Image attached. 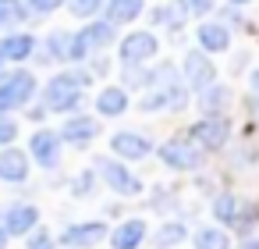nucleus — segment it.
Wrapping results in <instances>:
<instances>
[{
  "label": "nucleus",
  "mask_w": 259,
  "mask_h": 249,
  "mask_svg": "<svg viewBox=\"0 0 259 249\" xmlns=\"http://www.w3.org/2000/svg\"><path fill=\"white\" fill-rule=\"evenodd\" d=\"M29 4H32V11H36V15H47V11H54V8H61V4H64V0H29Z\"/></svg>",
  "instance_id": "nucleus-29"
},
{
  "label": "nucleus",
  "mask_w": 259,
  "mask_h": 249,
  "mask_svg": "<svg viewBox=\"0 0 259 249\" xmlns=\"http://www.w3.org/2000/svg\"><path fill=\"white\" fill-rule=\"evenodd\" d=\"M82 82H85V75H57L47 86V107L50 111H75L82 100Z\"/></svg>",
  "instance_id": "nucleus-1"
},
{
  "label": "nucleus",
  "mask_w": 259,
  "mask_h": 249,
  "mask_svg": "<svg viewBox=\"0 0 259 249\" xmlns=\"http://www.w3.org/2000/svg\"><path fill=\"white\" fill-rule=\"evenodd\" d=\"M142 238H146V224L142 221H124L114 231V249H139Z\"/></svg>",
  "instance_id": "nucleus-14"
},
{
  "label": "nucleus",
  "mask_w": 259,
  "mask_h": 249,
  "mask_svg": "<svg viewBox=\"0 0 259 249\" xmlns=\"http://www.w3.org/2000/svg\"><path fill=\"white\" fill-rule=\"evenodd\" d=\"M185 238V224H163L160 231H156V249H170V245H178Z\"/></svg>",
  "instance_id": "nucleus-21"
},
{
  "label": "nucleus",
  "mask_w": 259,
  "mask_h": 249,
  "mask_svg": "<svg viewBox=\"0 0 259 249\" xmlns=\"http://www.w3.org/2000/svg\"><path fill=\"white\" fill-rule=\"evenodd\" d=\"M100 171L107 178V185L121 196H135L139 192V178H132V171H124L117 160H100Z\"/></svg>",
  "instance_id": "nucleus-8"
},
{
  "label": "nucleus",
  "mask_w": 259,
  "mask_h": 249,
  "mask_svg": "<svg viewBox=\"0 0 259 249\" xmlns=\"http://www.w3.org/2000/svg\"><path fill=\"white\" fill-rule=\"evenodd\" d=\"M195 249H227V235L217 228H202L195 235Z\"/></svg>",
  "instance_id": "nucleus-22"
},
{
  "label": "nucleus",
  "mask_w": 259,
  "mask_h": 249,
  "mask_svg": "<svg viewBox=\"0 0 259 249\" xmlns=\"http://www.w3.org/2000/svg\"><path fill=\"white\" fill-rule=\"evenodd\" d=\"M96 107H100V114H107V118H114V114H121V111L128 107V96H124V89H117V86H110V89H103V93H100V100H96Z\"/></svg>",
  "instance_id": "nucleus-18"
},
{
  "label": "nucleus",
  "mask_w": 259,
  "mask_h": 249,
  "mask_svg": "<svg viewBox=\"0 0 259 249\" xmlns=\"http://www.w3.org/2000/svg\"><path fill=\"white\" fill-rule=\"evenodd\" d=\"M32 47H36L32 36H8L4 43H0V57L4 61H25L32 54Z\"/></svg>",
  "instance_id": "nucleus-17"
},
{
  "label": "nucleus",
  "mask_w": 259,
  "mask_h": 249,
  "mask_svg": "<svg viewBox=\"0 0 259 249\" xmlns=\"http://www.w3.org/2000/svg\"><path fill=\"white\" fill-rule=\"evenodd\" d=\"M57 153H61V135L57 132H36L32 135V157L43 167H54L57 164Z\"/></svg>",
  "instance_id": "nucleus-11"
},
{
  "label": "nucleus",
  "mask_w": 259,
  "mask_h": 249,
  "mask_svg": "<svg viewBox=\"0 0 259 249\" xmlns=\"http://www.w3.org/2000/svg\"><path fill=\"white\" fill-rule=\"evenodd\" d=\"M25 22V8L18 0H0V25H18Z\"/></svg>",
  "instance_id": "nucleus-23"
},
{
  "label": "nucleus",
  "mask_w": 259,
  "mask_h": 249,
  "mask_svg": "<svg viewBox=\"0 0 259 249\" xmlns=\"http://www.w3.org/2000/svg\"><path fill=\"white\" fill-rule=\"evenodd\" d=\"M156 54V40L149 32H132L124 43H121V61L124 64H139V61H149Z\"/></svg>",
  "instance_id": "nucleus-7"
},
{
  "label": "nucleus",
  "mask_w": 259,
  "mask_h": 249,
  "mask_svg": "<svg viewBox=\"0 0 259 249\" xmlns=\"http://www.w3.org/2000/svg\"><path fill=\"white\" fill-rule=\"evenodd\" d=\"M103 8V0H71V11L78 15V18H89V15H96Z\"/></svg>",
  "instance_id": "nucleus-25"
},
{
  "label": "nucleus",
  "mask_w": 259,
  "mask_h": 249,
  "mask_svg": "<svg viewBox=\"0 0 259 249\" xmlns=\"http://www.w3.org/2000/svg\"><path fill=\"white\" fill-rule=\"evenodd\" d=\"M139 15H142V0H110V4H107V18H110V25L135 22Z\"/></svg>",
  "instance_id": "nucleus-16"
},
{
  "label": "nucleus",
  "mask_w": 259,
  "mask_h": 249,
  "mask_svg": "<svg viewBox=\"0 0 259 249\" xmlns=\"http://www.w3.org/2000/svg\"><path fill=\"white\" fill-rule=\"evenodd\" d=\"M181 8H185L188 15H206V11L213 8V0H181Z\"/></svg>",
  "instance_id": "nucleus-26"
},
{
  "label": "nucleus",
  "mask_w": 259,
  "mask_h": 249,
  "mask_svg": "<svg viewBox=\"0 0 259 249\" xmlns=\"http://www.w3.org/2000/svg\"><path fill=\"white\" fill-rule=\"evenodd\" d=\"M110 40H114V25H110V22H93V25H85L78 36L68 40V57H71V61H82L89 50H100V47H107Z\"/></svg>",
  "instance_id": "nucleus-2"
},
{
  "label": "nucleus",
  "mask_w": 259,
  "mask_h": 249,
  "mask_svg": "<svg viewBox=\"0 0 259 249\" xmlns=\"http://www.w3.org/2000/svg\"><path fill=\"white\" fill-rule=\"evenodd\" d=\"M213 214H217L224 224H238V221H241V199H234V196H220V199L213 203Z\"/></svg>",
  "instance_id": "nucleus-20"
},
{
  "label": "nucleus",
  "mask_w": 259,
  "mask_h": 249,
  "mask_svg": "<svg viewBox=\"0 0 259 249\" xmlns=\"http://www.w3.org/2000/svg\"><path fill=\"white\" fill-rule=\"evenodd\" d=\"M185 75H188V86H195V89H206V86H213V64L206 61V54H199V50H192V54H185Z\"/></svg>",
  "instance_id": "nucleus-9"
},
{
  "label": "nucleus",
  "mask_w": 259,
  "mask_h": 249,
  "mask_svg": "<svg viewBox=\"0 0 259 249\" xmlns=\"http://www.w3.org/2000/svg\"><path fill=\"white\" fill-rule=\"evenodd\" d=\"M103 235H107V224H103V221H89V224H71V228L61 235V242L71 245V249H89V245L103 242Z\"/></svg>",
  "instance_id": "nucleus-5"
},
{
  "label": "nucleus",
  "mask_w": 259,
  "mask_h": 249,
  "mask_svg": "<svg viewBox=\"0 0 259 249\" xmlns=\"http://www.w3.org/2000/svg\"><path fill=\"white\" fill-rule=\"evenodd\" d=\"M160 157H163V164L167 167H178V171H195L199 164H202V153L192 146V143H167L163 150H160Z\"/></svg>",
  "instance_id": "nucleus-4"
},
{
  "label": "nucleus",
  "mask_w": 259,
  "mask_h": 249,
  "mask_svg": "<svg viewBox=\"0 0 259 249\" xmlns=\"http://www.w3.org/2000/svg\"><path fill=\"white\" fill-rule=\"evenodd\" d=\"M8 245V231H0V249H4Z\"/></svg>",
  "instance_id": "nucleus-31"
},
{
  "label": "nucleus",
  "mask_w": 259,
  "mask_h": 249,
  "mask_svg": "<svg viewBox=\"0 0 259 249\" xmlns=\"http://www.w3.org/2000/svg\"><path fill=\"white\" fill-rule=\"evenodd\" d=\"M241 249H259V242H255V238H252V242H245V245H241Z\"/></svg>",
  "instance_id": "nucleus-30"
},
{
  "label": "nucleus",
  "mask_w": 259,
  "mask_h": 249,
  "mask_svg": "<svg viewBox=\"0 0 259 249\" xmlns=\"http://www.w3.org/2000/svg\"><path fill=\"white\" fill-rule=\"evenodd\" d=\"M36 93V79L29 72H15L0 82V111H15L22 103H29V96Z\"/></svg>",
  "instance_id": "nucleus-3"
},
{
  "label": "nucleus",
  "mask_w": 259,
  "mask_h": 249,
  "mask_svg": "<svg viewBox=\"0 0 259 249\" xmlns=\"http://www.w3.org/2000/svg\"><path fill=\"white\" fill-rule=\"evenodd\" d=\"M36 206H29V203H18V206H11L8 210V217H4V231L8 235H25V231H32L36 228Z\"/></svg>",
  "instance_id": "nucleus-12"
},
{
  "label": "nucleus",
  "mask_w": 259,
  "mask_h": 249,
  "mask_svg": "<svg viewBox=\"0 0 259 249\" xmlns=\"http://www.w3.org/2000/svg\"><path fill=\"white\" fill-rule=\"evenodd\" d=\"M224 100H227V89H224V86H206V89H202V111L213 114V111L224 107Z\"/></svg>",
  "instance_id": "nucleus-24"
},
{
  "label": "nucleus",
  "mask_w": 259,
  "mask_h": 249,
  "mask_svg": "<svg viewBox=\"0 0 259 249\" xmlns=\"http://www.w3.org/2000/svg\"><path fill=\"white\" fill-rule=\"evenodd\" d=\"M96 132H100V128H96L93 118H71V121H64L61 139H68V143H89Z\"/></svg>",
  "instance_id": "nucleus-15"
},
{
  "label": "nucleus",
  "mask_w": 259,
  "mask_h": 249,
  "mask_svg": "<svg viewBox=\"0 0 259 249\" xmlns=\"http://www.w3.org/2000/svg\"><path fill=\"white\" fill-rule=\"evenodd\" d=\"M29 174V160L22 150H4L0 153V178L4 182H25Z\"/></svg>",
  "instance_id": "nucleus-13"
},
{
  "label": "nucleus",
  "mask_w": 259,
  "mask_h": 249,
  "mask_svg": "<svg viewBox=\"0 0 259 249\" xmlns=\"http://www.w3.org/2000/svg\"><path fill=\"white\" fill-rule=\"evenodd\" d=\"M29 249H54V242H50V235H47V231L39 228V231H36V235L29 238Z\"/></svg>",
  "instance_id": "nucleus-28"
},
{
  "label": "nucleus",
  "mask_w": 259,
  "mask_h": 249,
  "mask_svg": "<svg viewBox=\"0 0 259 249\" xmlns=\"http://www.w3.org/2000/svg\"><path fill=\"white\" fill-rule=\"evenodd\" d=\"M15 135H18V125H15V121H8V118H0V146H8Z\"/></svg>",
  "instance_id": "nucleus-27"
},
{
  "label": "nucleus",
  "mask_w": 259,
  "mask_h": 249,
  "mask_svg": "<svg viewBox=\"0 0 259 249\" xmlns=\"http://www.w3.org/2000/svg\"><path fill=\"white\" fill-rule=\"evenodd\" d=\"M231 4H248V0H231Z\"/></svg>",
  "instance_id": "nucleus-33"
},
{
  "label": "nucleus",
  "mask_w": 259,
  "mask_h": 249,
  "mask_svg": "<svg viewBox=\"0 0 259 249\" xmlns=\"http://www.w3.org/2000/svg\"><path fill=\"white\" fill-rule=\"evenodd\" d=\"M252 86H255V89H259V72H255V75H252Z\"/></svg>",
  "instance_id": "nucleus-32"
},
{
  "label": "nucleus",
  "mask_w": 259,
  "mask_h": 249,
  "mask_svg": "<svg viewBox=\"0 0 259 249\" xmlns=\"http://www.w3.org/2000/svg\"><path fill=\"white\" fill-rule=\"evenodd\" d=\"M227 121L224 118H202L195 128H192V139L199 143V146H206V150H217V146H224L227 143Z\"/></svg>",
  "instance_id": "nucleus-6"
},
{
  "label": "nucleus",
  "mask_w": 259,
  "mask_h": 249,
  "mask_svg": "<svg viewBox=\"0 0 259 249\" xmlns=\"http://www.w3.org/2000/svg\"><path fill=\"white\" fill-rule=\"evenodd\" d=\"M199 43L206 47V50H227V43H231V36H227V29L224 25H202L199 29Z\"/></svg>",
  "instance_id": "nucleus-19"
},
{
  "label": "nucleus",
  "mask_w": 259,
  "mask_h": 249,
  "mask_svg": "<svg viewBox=\"0 0 259 249\" xmlns=\"http://www.w3.org/2000/svg\"><path fill=\"white\" fill-rule=\"evenodd\" d=\"M110 146H114V153H121L124 160H142V157L149 153V139H142V135H135V132H117V135L110 139Z\"/></svg>",
  "instance_id": "nucleus-10"
}]
</instances>
